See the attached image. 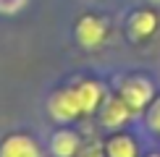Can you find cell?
I'll return each mask as SVG.
<instances>
[{"mask_svg":"<svg viewBox=\"0 0 160 157\" xmlns=\"http://www.w3.org/2000/svg\"><path fill=\"white\" fill-rule=\"evenodd\" d=\"M0 157H39V147L29 136H8L0 147Z\"/></svg>","mask_w":160,"mask_h":157,"instance_id":"4","label":"cell"},{"mask_svg":"<svg viewBox=\"0 0 160 157\" xmlns=\"http://www.w3.org/2000/svg\"><path fill=\"white\" fill-rule=\"evenodd\" d=\"M79 102H82V113H92V110L100 105V97H102V89H100L97 81H84L82 87L76 89Z\"/></svg>","mask_w":160,"mask_h":157,"instance_id":"7","label":"cell"},{"mask_svg":"<svg viewBox=\"0 0 160 157\" xmlns=\"http://www.w3.org/2000/svg\"><path fill=\"white\" fill-rule=\"evenodd\" d=\"M79 149V136L71 131H58L52 136V155L55 157H74Z\"/></svg>","mask_w":160,"mask_h":157,"instance_id":"6","label":"cell"},{"mask_svg":"<svg viewBox=\"0 0 160 157\" xmlns=\"http://www.w3.org/2000/svg\"><path fill=\"white\" fill-rule=\"evenodd\" d=\"M50 113H52V118H58V121H71V118H76L82 113V102H79L76 89L58 92L50 100Z\"/></svg>","mask_w":160,"mask_h":157,"instance_id":"2","label":"cell"},{"mask_svg":"<svg viewBox=\"0 0 160 157\" xmlns=\"http://www.w3.org/2000/svg\"><path fill=\"white\" fill-rule=\"evenodd\" d=\"M150 157H160V155H150Z\"/></svg>","mask_w":160,"mask_h":157,"instance_id":"12","label":"cell"},{"mask_svg":"<svg viewBox=\"0 0 160 157\" xmlns=\"http://www.w3.org/2000/svg\"><path fill=\"white\" fill-rule=\"evenodd\" d=\"M137 155V144L129 136H116L108 141V157H134Z\"/></svg>","mask_w":160,"mask_h":157,"instance_id":"9","label":"cell"},{"mask_svg":"<svg viewBox=\"0 0 160 157\" xmlns=\"http://www.w3.org/2000/svg\"><path fill=\"white\" fill-rule=\"evenodd\" d=\"M131 34L134 37H147V34H152V29L158 26V18H155V13H150V11H139V13H134L131 16Z\"/></svg>","mask_w":160,"mask_h":157,"instance_id":"8","label":"cell"},{"mask_svg":"<svg viewBox=\"0 0 160 157\" xmlns=\"http://www.w3.org/2000/svg\"><path fill=\"white\" fill-rule=\"evenodd\" d=\"M147 123H150V128H152V131H160V97L155 100V105L150 107V113H147Z\"/></svg>","mask_w":160,"mask_h":157,"instance_id":"10","label":"cell"},{"mask_svg":"<svg viewBox=\"0 0 160 157\" xmlns=\"http://www.w3.org/2000/svg\"><path fill=\"white\" fill-rule=\"evenodd\" d=\"M150 97H152V87H150V81L147 78H129V81L123 84V89H121V100L129 105L131 110H142L144 105L150 102Z\"/></svg>","mask_w":160,"mask_h":157,"instance_id":"1","label":"cell"},{"mask_svg":"<svg viewBox=\"0 0 160 157\" xmlns=\"http://www.w3.org/2000/svg\"><path fill=\"white\" fill-rule=\"evenodd\" d=\"M26 0H0V13H16L18 8H24Z\"/></svg>","mask_w":160,"mask_h":157,"instance_id":"11","label":"cell"},{"mask_svg":"<svg viewBox=\"0 0 160 157\" xmlns=\"http://www.w3.org/2000/svg\"><path fill=\"white\" fill-rule=\"evenodd\" d=\"M129 110L131 107L121 100V97H118V100H108V102H105V107H102V126L116 128V126H121V123H126Z\"/></svg>","mask_w":160,"mask_h":157,"instance_id":"5","label":"cell"},{"mask_svg":"<svg viewBox=\"0 0 160 157\" xmlns=\"http://www.w3.org/2000/svg\"><path fill=\"white\" fill-rule=\"evenodd\" d=\"M76 37H79V42H82L84 47H97L105 39V24L100 21V18H95V16H87L76 26Z\"/></svg>","mask_w":160,"mask_h":157,"instance_id":"3","label":"cell"}]
</instances>
